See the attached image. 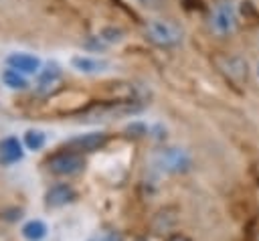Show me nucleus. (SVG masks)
<instances>
[{
  "label": "nucleus",
  "mask_w": 259,
  "mask_h": 241,
  "mask_svg": "<svg viewBox=\"0 0 259 241\" xmlns=\"http://www.w3.org/2000/svg\"><path fill=\"white\" fill-rule=\"evenodd\" d=\"M239 16H237V4L233 0H219L210 12V30L219 36L233 34L237 28Z\"/></svg>",
  "instance_id": "obj_1"
},
{
  "label": "nucleus",
  "mask_w": 259,
  "mask_h": 241,
  "mask_svg": "<svg viewBox=\"0 0 259 241\" xmlns=\"http://www.w3.org/2000/svg\"><path fill=\"white\" fill-rule=\"evenodd\" d=\"M146 36L158 45V47H176L182 41V28L172 22V20H164V18H154L146 24Z\"/></svg>",
  "instance_id": "obj_2"
},
{
  "label": "nucleus",
  "mask_w": 259,
  "mask_h": 241,
  "mask_svg": "<svg viewBox=\"0 0 259 241\" xmlns=\"http://www.w3.org/2000/svg\"><path fill=\"white\" fill-rule=\"evenodd\" d=\"M49 170L55 176H73L79 174L85 168V158L79 152L73 150H61L49 158Z\"/></svg>",
  "instance_id": "obj_3"
},
{
  "label": "nucleus",
  "mask_w": 259,
  "mask_h": 241,
  "mask_svg": "<svg viewBox=\"0 0 259 241\" xmlns=\"http://www.w3.org/2000/svg\"><path fill=\"white\" fill-rule=\"evenodd\" d=\"M107 142V136L101 134V132H91V134H83V136H77V138H71L67 142V148L73 150V152H95L99 150L103 144Z\"/></svg>",
  "instance_id": "obj_4"
},
{
  "label": "nucleus",
  "mask_w": 259,
  "mask_h": 241,
  "mask_svg": "<svg viewBox=\"0 0 259 241\" xmlns=\"http://www.w3.org/2000/svg\"><path fill=\"white\" fill-rule=\"evenodd\" d=\"M158 160H160V166L164 170H170V172H180L190 164L188 154L184 150H180V148H166L158 156Z\"/></svg>",
  "instance_id": "obj_5"
},
{
  "label": "nucleus",
  "mask_w": 259,
  "mask_h": 241,
  "mask_svg": "<svg viewBox=\"0 0 259 241\" xmlns=\"http://www.w3.org/2000/svg\"><path fill=\"white\" fill-rule=\"evenodd\" d=\"M75 198V190L71 184L67 182H59V184H53L49 190H47V207L51 209H57V207H65L69 205L71 200Z\"/></svg>",
  "instance_id": "obj_6"
},
{
  "label": "nucleus",
  "mask_w": 259,
  "mask_h": 241,
  "mask_svg": "<svg viewBox=\"0 0 259 241\" xmlns=\"http://www.w3.org/2000/svg\"><path fill=\"white\" fill-rule=\"evenodd\" d=\"M6 63H8V67L20 71L22 75H32V73L40 71V61L28 53H12V55H8Z\"/></svg>",
  "instance_id": "obj_7"
},
{
  "label": "nucleus",
  "mask_w": 259,
  "mask_h": 241,
  "mask_svg": "<svg viewBox=\"0 0 259 241\" xmlns=\"http://www.w3.org/2000/svg\"><path fill=\"white\" fill-rule=\"evenodd\" d=\"M71 65L79 73H85V75H97V73H103L107 69V61L105 59L91 57V55H75L71 59Z\"/></svg>",
  "instance_id": "obj_8"
},
{
  "label": "nucleus",
  "mask_w": 259,
  "mask_h": 241,
  "mask_svg": "<svg viewBox=\"0 0 259 241\" xmlns=\"http://www.w3.org/2000/svg\"><path fill=\"white\" fill-rule=\"evenodd\" d=\"M22 160V146L16 138H4L0 140V162L2 164H14Z\"/></svg>",
  "instance_id": "obj_9"
},
{
  "label": "nucleus",
  "mask_w": 259,
  "mask_h": 241,
  "mask_svg": "<svg viewBox=\"0 0 259 241\" xmlns=\"http://www.w3.org/2000/svg\"><path fill=\"white\" fill-rule=\"evenodd\" d=\"M47 225L40 221V219H30L26 221L22 227H20V235L26 239V241H42L47 237Z\"/></svg>",
  "instance_id": "obj_10"
},
{
  "label": "nucleus",
  "mask_w": 259,
  "mask_h": 241,
  "mask_svg": "<svg viewBox=\"0 0 259 241\" xmlns=\"http://www.w3.org/2000/svg\"><path fill=\"white\" fill-rule=\"evenodd\" d=\"M61 77V69L57 63H49L42 71H40V77H38V85H40V91H49Z\"/></svg>",
  "instance_id": "obj_11"
},
{
  "label": "nucleus",
  "mask_w": 259,
  "mask_h": 241,
  "mask_svg": "<svg viewBox=\"0 0 259 241\" xmlns=\"http://www.w3.org/2000/svg\"><path fill=\"white\" fill-rule=\"evenodd\" d=\"M0 79H2V83H4L6 87H10V89H24V87H26V75H22L20 71H16V69H12V67H6V69L2 71V75H0Z\"/></svg>",
  "instance_id": "obj_12"
},
{
  "label": "nucleus",
  "mask_w": 259,
  "mask_h": 241,
  "mask_svg": "<svg viewBox=\"0 0 259 241\" xmlns=\"http://www.w3.org/2000/svg\"><path fill=\"white\" fill-rule=\"evenodd\" d=\"M24 146L28 150H40L45 146V134L40 130H28L24 134Z\"/></svg>",
  "instance_id": "obj_13"
},
{
  "label": "nucleus",
  "mask_w": 259,
  "mask_h": 241,
  "mask_svg": "<svg viewBox=\"0 0 259 241\" xmlns=\"http://www.w3.org/2000/svg\"><path fill=\"white\" fill-rule=\"evenodd\" d=\"M134 2H138V4H142V6H154V4H158L160 0H134Z\"/></svg>",
  "instance_id": "obj_14"
},
{
  "label": "nucleus",
  "mask_w": 259,
  "mask_h": 241,
  "mask_svg": "<svg viewBox=\"0 0 259 241\" xmlns=\"http://www.w3.org/2000/svg\"><path fill=\"white\" fill-rule=\"evenodd\" d=\"M166 241H190L188 237H184V235H172L170 239H166Z\"/></svg>",
  "instance_id": "obj_15"
},
{
  "label": "nucleus",
  "mask_w": 259,
  "mask_h": 241,
  "mask_svg": "<svg viewBox=\"0 0 259 241\" xmlns=\"http://www.w3.org/2000/svg\"><path fill=\"white\" fill-rule=\"evenodd\" d=\"M105 241H121V239H119V235H115V233H109V235L105 237Z\"/></svg>",
  "instance_id": "obj_16"
},
{
  "label": "nucleus",
  "mask_w": 259,
  "mask_h": 241,
  "mask_svg": "<svg viewBox=\"0 0 259 241\" xmlns=\"http://www.w3.org/2000/svg\"><path fill=\"white\" fill-rule=\"evenodd\" d=\"M255 71H257V77H259V61H257V67H255Z\"/></svg>",
  "instance_id": "obj_17"
}]
</instances>
